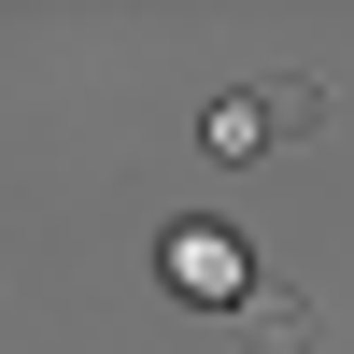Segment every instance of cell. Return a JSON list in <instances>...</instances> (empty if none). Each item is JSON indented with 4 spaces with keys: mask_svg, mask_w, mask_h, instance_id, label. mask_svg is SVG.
Wrapping results in <instances>:
<instances>
[{
    "mask_svg": "<svg viewBox=\"0 0 354 354\" xmlns=\"http://www.w3.org/2000/svg\"><path fill=\"white\" fill-rule=\"evenodd\" d=\"M198 142H213V156H270V142H255V100H213V113H198Z\"/></svg>",
    "mask_w": 354,
    "mask_h": 354,
    "instance_id": "277c9868",
    "label": "cell"
},
{
    "mask_svg": "<svg viewBox=\"0 0 354 354\" xmlns=\"http://www.w3.org/2000/svg\"><path fill=\"white\" fill-rule=\"evenodd\" d=\"M227 312H241V340H255V354H312V298H298V283H270V270H255Z\"/></svg>",
    "mask_w": 354,
    "mask_h": 354,
    "instance_id": "7a4b0ae2",
    "label": "cell"
},
{
    "mask_svg": "<svg viewBox=\"0 0 354 354\" xmlns=\"http://www.w3.org/2000/svg\"><path fill=\"white\" fill-rule=\"evenodd\" d=\"M298 128H326V71H283V85H255V142H298Z\"/></svg>",
    "mask_w": 354,
    "mask_h": 354,
    "instance_id": "3957f363",
    "label": "cell"
},
{
    "mask_svg": "<svg viewBox=\"0 0 354 354\" xmlns=\"http://www.w3.org/2000/svg\"><path fill=\"white\" fill-rule=\"evenodd\" d=\"M156 270H170V298H241V283H255V241H227V227H170V241H156Z\"/></svg>",
    "mask_w": 354,
    "mask_h": 354,
    "instance_id": "6da1fadb",
    "label": "cell"
}]
</instances>
